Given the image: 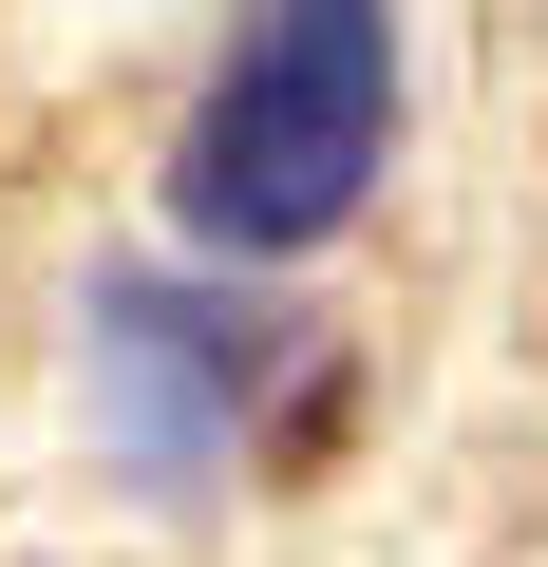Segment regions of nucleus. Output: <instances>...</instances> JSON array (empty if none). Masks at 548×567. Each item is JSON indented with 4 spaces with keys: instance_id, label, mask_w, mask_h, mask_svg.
I'll use <instances>...</instances> for the list:
<instances>
[{
    "instance_id": "obj_1",
    "label": "nucleus",
    "mask_w": 548,
    "mask_h": 567,
    "mask_svg": "<svg viewBox=\"0 0 548 567\" xmlns=\"http://www.w3.org/2000/svg\"><path fill=\"white\" fill-rule=\"evenodd\" d=\"M379 171H397V0H227L170 133V246L285 284L379 208Z\"/></svg>"
},
{
    "instance_id": "obj_2",
    "label": "nucleus",
    "mask_w": 548,
    "mask_h": 567,
    "mask_svg": "<svg viewBox=\"0 0 548 567\" xmlns=\"http://www.w3.org/2000/svg\"><path fill=\"white\" fill-rule=\"evenodd\" d=\"M76 360H95V435L133 492H227L265 435H322V341L265 303V265H208V246H152V265H95L76 284Z\"/></svg>"
}]
</instances>
